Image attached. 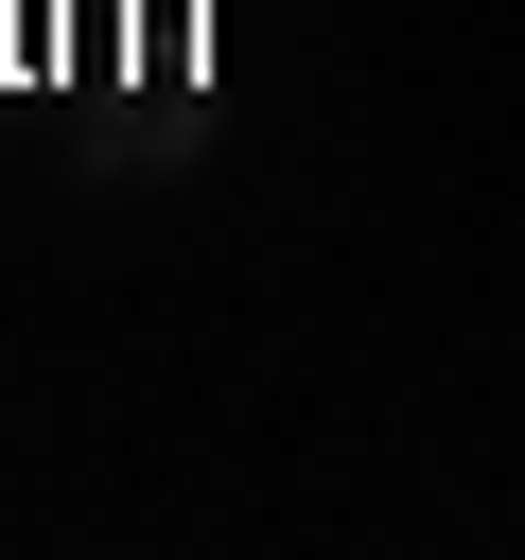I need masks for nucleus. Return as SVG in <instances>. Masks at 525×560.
Masks as SVG:
<instances>
[]
</instances>
